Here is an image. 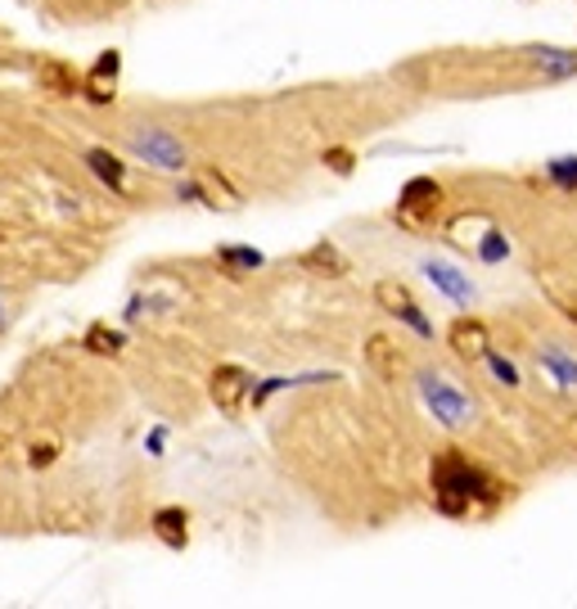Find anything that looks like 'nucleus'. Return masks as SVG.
Wrapping results in <instances>:
<instances>
[{"mask_svg":"<svg viewBox=\"0 0 577 609\" xmlns=\"http://www.w3.org/2000/svg\"><path fill=\"white\" fill-rule=\"evenodd\" d=\"M434 506L447 520H469V514H497L510 501V483L497 478L492 470H482L478 461H469L465 451H442L434 456Z\"/></svg>","mask_w":577,"mask_h":609,"instance_id":"nucleus-1","label":"nucleus"},{"mask_svg":"<svg viewBox=\"0 0 577 609\" xmlns=\"http://www.w3.org/2000/svg\"><path fill=\"white\" fill-rule=\"evenodd\" d=\"M442 203H447V190L438 186V181L434 176H415V181H406V190H402L398 212H392V217H398L406 231H424V226L438 222Z\"/></svg>","mask_w":577,"mask_h":609,"instance_id":"nucleus-2","label":"nucleus"},{"mask_svg":"<svg viewBox=\"0 0 577 609\" xmlns=\"http://www.w3.org/2000/svg\"><path fill=\"white\" fill-rule=\"evenodd\" d=\"M127 145L136 149V159H145L149 167H163V172H180L190 163L186 145H180V136H172L167 127H154V122H145V127H136L127 136Z\"/></svg>","mask_w":577,"mask_h":609,"instance_id":"nucleus-3","label":"nucleus"},{"mask_svg":"<svg viewBox=\"0 0 577 609\" xmlns=\"http://www.w3.org/2000/svg\"><path fill=\"white\" fill-rule=\"evenodd\" d=\"M249 388H253V375L244 371V365H235V361L217 365V371L208 375V398H212V407H217L222 415H239V407H244V398H249Z\"/></svg>","mask_w":577,"mask_h":609,"instance_id":"nucleus-4","label":"nucleus"},{"mask_svg":"<svg viewBox=\"0 0 577 609\" xmlns=\"http://www.w3.org/2000/svg\"><path fill=\"white\" fill-rule=\"evenodd\" d=\"M419 388H424V402H429V411L447 424V430H461V424L469 420V402L461 388H451L442 375L434 371H419Z\"/></svg>","mask_w":577,"mask_h":609,"instance_id":"nucleus-5","label":"nucleus"},{"mask_svg":"<svg viewBox=\"0 0 577 609\" xmlns=\"http://www.w3.org/2000/svg\"><path fill=\"white\" fill-rule=\"evenodd\" d=\"M375 302H379V308H384L388 316H398L402 325H411V330L419 334V339H434V325L424 321L415 294H411L402 281H392V276H388V281H379V285H375Z\"/></svg>","mask_w":577,"mask_h":609,"instance_id":"nucleus-6","label":"nucleus"},{"mask_svg":"<svg viewBox=\"0 0 577 609\" xmlns=\"http://www.w3.org/2000/svg\"><path fill=\"white\" fill-rule=\"evenodd\" d=\"M447 348L461 357V361H482L492 352V330H488V321H478V316H455L451 321V330H447Z\"/></svg>","mask_w":577,"mask_h":609,"instance_id":"nucleus-7","label":"nucleus"},{"mask_svg":"<svg viewBox=\"0 0 577 609\" xmlns=\"http://www.w3.org/2000/svg\"><path fill=\"white\" fill-rule=\"evenodd\" d=\"M117 73H123V54H117V50H104V54L96 59V69L81 73V96L96 104V109L113 104V96H117Z\"/></svg>","mask_w":577,"mask_h":609,"instance_id":"nucleus-8","label":"nucleus"},{"mask_svg":"<svg viewBox=\"0 0 577 609\" xmlns=\"http://www.w3.org/2000/svg\"><path fill=\"white\" fill-rule=\"evenodd\" d=\"M149 533H154L163 546H172V551H186L190 546V510L186 506H159L154 514H149Z\"/></svg>","mask_w":577,"mask_h":609,"instance_id":"nucleus-9","label":"nucleus"},{"mask_svg":"<svg viewBox=\"0 0 577 609\" xmlns=\"http://www.w3.org/2000/svg\"><path fill=\"white\" fill-rule=\"evenodd\" d=\"M366 361H371V371L379 375V380H398V375H406V352H402V344L392 339V334H371L366 339Z\"/></svg>","mask_w":577,"mask_h":609,"instance_id":"nucleus-10","label":"nucleus"},{"mask_svg":"<svg viewBox=\"0 0 577 609\" xmlns=\"http://www.w3.org/2000/svg\"><path fill=\"white\" fill-rule=\"evenodd\" d=\"M424 266V276H429L451 302H469L474 298V285H469V276H465V271H455L451 262H442V258H424L419 262Z\"/></svg>","mask_w":577,"mask_h":609,"instance_id":"nucleus-11","label":"nucleus"},{"mask_svg":"<svg viewBox=\"0 0 577 609\" xmlns=\"http://www.w3.org/2000/svg\"><path fill=\"white\" fill-rule=\"evenodd\" d=\"M86 167L96 172V176L104 181V186H109L113 195H127V190H131V176H127L123 159H113L109 149H100V145H90V149H86Z\"/></svg>","mask_w":577,"mask_h":609,"instance_id":"nucleus-12","label":"nucleus"},{"mask_svg":"<svg viewBox=\"0 0 577 609\" xmlns=\"http://www.w3.org/2000/svg\"><path fill=\"white\" fill-rule=\"evenodd\" d=\"M37 77H41L46 90H54V96H81V73L68 64V59H41Z\"/></svg>","mask_w":577,"mask_h":609,"instance_id":"nucleus-13","label":"nucleus"},{"mask_svg":"<svg viewBox=\"0 0 577 609\" xmlns=\"http://www.w3.org/2000/svg\"><path fill=\"white\" fill-rule=\"evenodd\" d=\"M302 266H308V271H321V276H348V258L339 253V244H329V239L312 244V249L302 253Z\"/></svg>","mask_w":577,"mask_h":609,"instance_id":"nucleus-14","label":"nucleus"},{"mask_svg":"<svg viewBox=\"0 0 577 609\" xmlns=\"http://www.w3.org/2000/svg\"><path fill=\"white\" fill-rule=\"evenodd\" d=\"M532 357H537V365H545V371H551L564 388H577V357H573V352H564V348H555V344H541Z\"/></svg>","mask_w":577,"mask_h":609,"instance_id":"nucleus-15","label":"nucleus"},{"mask_svg":"<svg viewBox=\"0 0 577 609\" xmlns=\"http://www.w3.org/2000/svg\"><path fill=\"white\" fill-rule=\"evenodd\" d=\"M81 344H86V352H96V357H117L123 352V334L109 330V325H90Z\"/></svg>","mask_w":577,"mask_h":609,"instance_id":"nucleus-16","label":"nucleus"},{"mask_svg":"<svg viewBox=\"0 0 577 609\" xmlns=\"http://www.w3.org/2000/svg\"><path fill=\"white\" fill-rule=\"evenodd\" d=\"M321 163H325L334 176H352V172H356V154H352L348 145H329L325 154H321Z\"/></svg>","mask_w":577,"mask_h":609,"instance_id":"nucleus-17","label":"nucleus"},{"mask_svg":"<svg viewBox=\"0 0 577 609\" xmlns=\"http://www.w3.org/2000/svg\"><path fill=\"white\" fill-rule=\"evenodd\" d=\"M217 258H222V266H230V271H258L262 266V253L258 249H217Z\"/></svg>","mask_w":577,"mask_h":609,"instance_id":"nucleus-18","label":"nucleus"},{"mask_svg":"<svg viewBox=\"0 0 577 609\" xmlns=\"http://www.w3.org/2000/svg\"><path fill=\"white\" fill-rule=\"evenodd\" d=\"M545 172H551V181L560 190H577V159H555Z\"/></svg>","mask_w":577,"mask_h":609,"instance_id":"nucleus-19","label":"nucleus"},{"mask_svg":"<svg viewBox=\"0 0 577 609\" xmlns=\"http://www.w3.org/2000/svg\"><path fill=\"white\" fill-rule=\"evenodd\" d=\"M54 456H59V443L54 438H41V443L27 447V461H33V470H50Z\"/></svg>","mask_w":577,"mask_h":609,"instance_id":"nucleus-20","label":"nucleus"},{"mask_svg":"<svg viewBox=\"0 0 577 609\" xmlns=\"http://www.w3.org/2000/svg\"><path fill=\"white\" fill-rule=\"evenodd\" d=\"M551 302L564 312L568 325H577V285H560V289H551Z\"/></svg>","mask_w":577,"mask_h":609,"instance_id":"nucleus-21","label":"nucleus"},{"mask_svg":"<svg viewBox=\"0 0 577 609\" xmlns=\"http://www.w3.org/2000/svg\"><path fill=\"white\" fill-rule=\"evenodd\" d=\"M482 361H488V365H492V375H497V380H505V384H519V371H514V365H510L505 357H497V352H488V357H482Z\"/></svg>","mask_w":577,"mask_h":609,"instance_id":"nucleus-22","label":"nucleus"},{"mask_svg":"<svg viewBox=\"0 0 577 609\" xmlns=\"http://www.w3.org/2000/svg\"><path fill=\"white\" fill-rule=\"evenodd\" d=\"M573 438H577V434H573Z\"/></svg>","mask_w":577,"mask_h":609,"instance_id":"nucleus-23","label":"nucleus"}]
</instances>
